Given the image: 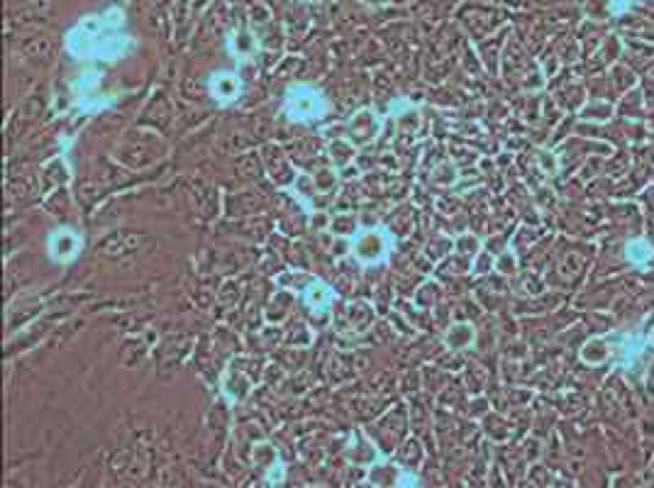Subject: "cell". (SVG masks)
I'll use <instances>...</instances> for the list:
<instances>
[{"label":"cell","mask_w":654,"mask_h":488,"mask_svg":"<svg viewBox=\"0 0 654 488\" xmlns=\"http://www.w3.org/2000/svg\"><path fill=\"white\" fill-rule=\"evenodd\" d=\"M286 115L293 122H313L325 113V98L317 88L308 84L290 86L286 93Z\"/></svg>","instance_id":"obj_1"},{"label":"cell","mask_w":654,"mask_h":488,"mask_svg":"<svg viewBox=\"0 0 654 488\" xmlns=\"http://www.w3.org/2000/svg\"><path fill=\"white\" fill-rule=\"evenodd\" d=\"M393 237L384 230V227H366L352 240V257L364 266H374V264L384 262L390 252Z\"/></svg>","instance_id":"obj_2"},{"label":"cell","mask_w":654,"mask_h":488,"mask_svg":"<svg viewBox=\"0 0 654 488\" xmlns=\"http://www.w3.org/2000/svg\"><path fill=\"white\" fill-rule=\"evenodd\" d=\"M379 132H381V120L371 108L357 110L347 122V139L352 144H357V147H364V144L374 142Z\"/></svg>","instance_id":"obj_3"},{"label":"cell","mask_w":654,"mask_h":488,"mask_svg":"<svg viewBox=\"0 0 654 488\" xmlns=\"http://www.w3.org/2000/svg\"><path fill=\"white\" fill-rule=\"evenodd\" d=\"M335 322H339V330L361 335L374 322V310L366 300H354V303H347L339 310V318H335Z\"/></svg>","instance_id":"obj_4"},{"label":"cell","mask_w":654,"mask_h":488,"mask_svg":"<svg viewBox=\"0 0 654 488\" xmlns=\"http://www.w3.org/2000/svg\"><path fill=\"white\" fill-rule=\"evenodd\" d=\"M49 257L54 259V262H71V259H76V254H79L81 249V240L79 235H76L71 227H59V230H54L52 235H49Z\"/></svg>","instance_id":"obj_5"},{"label":"cell","mask_w":654,"mask_h":488,"mask_svg":"<svg viewBox=\"0 0 654 488\" xmlns=\"http://www.w3.org/2000/svg\"><path fill=\"white\" fill-rule=\"evenodd\" d=\"M242 93V81L235 71H217L210 76V95L220 106H230Z\"/></svg>","instance_id":"obj_6"},{"label":"cell","mask_w":654,"mask_h":488,"mask_svg":"<svg viewBox=\"0 0 654 488\" xmlns=\"http://www.w3.org/2000/svg\"><path fill=\"white\" fill-rule=\"evenodd\" d=\"M303 300H306V305L315 315H325L335 300V291L325 281H320V278H310L306 289H303Z\"/></svg>","instance_id":"obj_7"},{"label":"cell","mask_w":654,"mask_h":488,"mask_svg":"<svg viewBox=\"0 0 654 488\" xmlns=\"http://www.w3.org/2000/svg\"><path fill=\"white\" fill-rule=\"evenodd\" d=\"M371 486H415V478L410 474H403L396 462H381L369 474Z\"/></svg>","instance_id":"obj_8"},{"label":"cell","mask_w":654,"mask_h":488,"mask_svg":"<svg viewBox=\"0 0 654 488\" xmlns=\"http://www.w3.org/2000/svg\"><path fill=\"white\" fill-rule=\"evenodd\" d=\"M330 235L333 237H344V240H354V237L361 232V220H359L357 213H337V215L330 217Z\"/></svg>","instance_id":"obj_9"},{"label":"cell","mask_w":654,"mask_h":488,"mask_svg":"<svg viewBox=\"0 0 654 488\" xmlns=\"http://www.w3.org/2000/svg\"><path fill=\"white\" fill-rule=\"evenodd\" d=\"M254 389V383L247 378V373L242 371H232V367L227 369L225 381H222V391L232 400H244L249 396V391Z\"/></svg>","instance_id":"obj_10"},{"label":"cell","mask_w":654,"mask_h":488,"mask_svg":"<svg viewBox=\"0 0 654 488\" xmlns=\"http://www.w3.org/2000/svg\"><path fill=\"white\" fill-rule=\"evenodd\" d=\"M327 152H330V159H333L335 168H337V171H344V168L352 166V162L357 159L359 147L349 142V139H333L330 147H327Z\"/></svg>","instance_id":"obj_11"},{"label":"cell","mask_w":654,"mask_h":488,"mask_svg":"<svg viewBox=\"0 0 654 488\" xmlns=\"http://www.w3.org/2000/svg\"><path fill=\"white\" fill-rule=\"evenodd\" d=\"M474 337H476V332L469 322H454V325L447 330V335H444V344H447L452 352H462V349L471 347Z\"/></svg>","instance_id":"obj_12"},{"label":"cell","mask_w":654,"mask_h":488,"mask_svg":"<svg viewBox=\"0 0 654 488\" xmlns=\"http://www.w3.org/2000/svg\"><path fill=\"white\" fill-rule=\"evenodd\" d=\"M257 49H259V42H257V37H254V32L242 30L232 37V54L239 59V61L249 59Z\"/></svg>","instance_id":"obj_13"},{"label":"cell","mask_w":654,"mask_h":488,"mask_svg":"<svg viewBox=\"0 0 654 488\" xmlns=\"http://www.w3.org/2000/svg\"><path fill=\"white\" fill-rule=\"evenodd\" d=\"M313 181H315L317 193H333V191L337 188L339 171L335 166H320L315 173H313Z\"/></svg>","instance_id":"obj_14"},{"label":"cell","mask_w":654,"mask_h":488,"mask_svg":"<svg viewBox=\"0 0 654 488\" xmlns=\"http://www.w3.org/2000/svg\"><path fill=\"white\" fill-rule=\"evenodd\" d=\"M457 181V168L454 164H439L435 166V171L430 173V184L433 186H454Z\"/></svg>","instance_id":"obj_15"},{"label":"cell","mask_w":654,"mask_h":488,"mask_svg":"<svg viewBox=\"0 0 654 488\" xmlns=\"http://www.w3.org/2000/svg\"><path fill=\"white\" fill-rule=\"evenodd\" d=\"M452 247H454L452 240H447V237H437V240H433L428 247H425V254H428L433 262H437V259H442Z\"/></svg>","instance_id":"obj_16"},{"label":"cell","mask_w":654,"mask_h":488,"mask_svg":"<svg viewBox=\"0 0 654 488\" xmlns=\"http://www.w3.org/2000/svg\"><path fill=\"white\" fill-rule=\"evenodd\" d=\"M296 191H298V193H301V198H303V200H310L313 195L317 193V191H315V181H313L310 173H298V179H296Z\"/></svg>","instance_id":"obj_17"},{"label":"cell","mask_w":654,"mask_h":488,"mask_svg":"<svg viewBox=\"0 0 654 488\" xmlns=\"http://www.w3.org/2000/svg\"><path fill=\"white\" fill-rule=\"evenodd\" d=\"M649 257H652V247H649L647 242H633V244H628V259L642 264L647 262Z\"/></svg>","instance_id":"obj_18"},{"label":"cell","mask_w":654,"mask_h":488,"mask_svg":"<svg viewBox=\"0 0 654 488\" xmlns=\"http://www.w3.org/2000/svg\"><path fill=\"white\" fill-rule=\"evenodd\" d=\"M454 249L459 254H476L479 252V240L474 235H462L459 240L454 242Z\"/></svg>","instance_id":"obj_19"},{"label":"cell","mask_w":654,"mask_h":488,"mask_svg":"<svg viewBox=\"0 0 654 488\" xmlns=\"http://www.w3.org/2000/svg\"><path fill=\"white\" fill-rule=\"evenodd\" d=\"M310 227H313V230H327V227H330V215H327L325 211L313 213V215H310Z\"/></svg>","instance_id":"obj_20"},{"label":"cell","mask_w":654,"mask_h":488,"mask_svg":"<svg viewBox=\"0 0 654 488\" xmlns=\"http://www.w3.org/2000/svg\"><path fill=\"white\" fill-rule=\"evenodd\" d=\"M269 10H266L264 6H254L252 8V20L254 22H269Z\"/></svg>","instance_id":"obj_21"},{"label":"cell","mask_w":654,"mask_h":488,"mask_svg":"<svg viewBox=\"0 0 654 488\" xmlns=\"http://www.w3.org/2000/svg\"><path fill=\"white\" fill-rule=\"evenodd\" d=\"M498 269H501V271H506V273H511L513 269H515V262L511 264V257L506 254V257H501V262H498Z\"/></svg>","instance_id":"obj_22"},{"label":"cell","mask_w":654,"mask_h":488,"mask_svg":"<svg viewBox=\"0 0 654 488\" xmlns=\"http://www.w3.org/2000/svg\"><path fill=\"white\" fill-rule=\"evenodd\" d=\"M488 269H490L488 266V257L484 254V257L479 259V266H474V273H484V271H488Z\"/></svg>","instance_id":"obj_23"},{"label":"cell","mask_w":654,"mask_h":488,"mask_svg":"<svg viewBox=\"0 0 654 488\" xmlns=\"http://www.w3.org/2000/svg\"><path fill=\"white\" fill-rule=\"evenodd\" d=\"M649 340H652V344H654V330H652V337H649Z\"/></svg>","instance_id":"obj_24"}]
</instances>
